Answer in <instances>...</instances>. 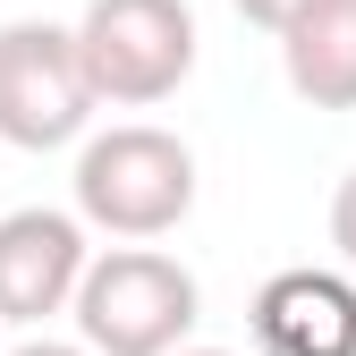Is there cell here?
Instances as JSON below:
<instances>
[{
    "instance_id": "obj_1",
    "label": "cell",
    "mask_w": 356,
    "mask_h": 356,
    "mask_svg": "<svg viewBox=\"0 0 356 356\" xmlns=\"http://www.w3.org/2000/svg\"><path fill=\"white\" fill-rule=\"evenodd\" d=\"M68 314H76V339L94 356H178L187 331L204 323V289L178 254L119 238L111 254L85 263V289Z\"/></svg>"
},
{
    "instance_id": "obj_2",
    "label": "cell",
    "mask_w": 356,
    "mask_h": 356,
    "mask_svg": "<svg viewBox=\"0 0 356 356\" xmlns=\"http://www.w3.org/2000/svg\"><path fill=\"white\" fill-rule=\"evenodd\" d=\"M76 212L85 229L102 238H170L178 220L195 212V153L170 136V127H102V136L76 145Z\"/></svg>"
},
{
    "instance_id": "obj_3",
    "label": "cell",
    "mask_w": 356,
    "mask_h": 356,
    "mask_svg": "<svg viewBox=\"0 0 356 356\" xmlns=\"http://www.w3.org/2000/svg\"><path fill=\"white\" fill-rule=\"evenodd\" d=\"M76 51L111 111H153L195 76V9L187 0H85Z\"/></svg>"
},
{
    "instance_id": "obj_4",
    "label": "cell",
    "mask_w": 356,
    "mask_h": 356,
    "mask_svg": "<svg viewBox=\"0 0 356 356\" xmlns=\"http://www.w3.org/2000/svg\"><path fill=\"white\" fill-rule=\"evenodd\" d=\"M94 111H102V94L85 76L76 26H51V17L0 26V145L9 153H60L85 136Z\"/></svg>"
},
{
    "instance_id": "obj_5",
    "label": "cell",
    "mask_w": 356,
    "mask_h": 356,
    "mask_svg": "<svg viewBox=\"0 0 356 356\" xmlns=\"http://www.w3.org/2000/svg\"><path fill=\"white\" fill-rule=\"evenodd\" d=\"M85 212H51V204H26V212H0V323L42 331L51 314H68L76 289H85Z\"/></svg>"
},
{
    "instance_id": "obj_6",
    "label": "cell",
    "mask_w": 356,
    "mask_h": 356,
    "mask_svg": "<svg viewBox=\"0 0 356 356\" xmlns=\"http://www.w3.org/2000/svg\"><path fill=\"white\" fill-rule=\"evenodd\" d=\"M254 348L263 356H356V280L297 263L254 289Z\"/></svg>"
},
{
    "instance_id": "obj_7",
    "label": "cell",
    "mask_w": 356,
    "mask_h": 356,
    "mask_svg": "<svg viewBox=\"0 0 356 356\" xmlns=\"http://www.w3.org/2000/svg\"><path fill=\"white\" fill-rule=\"evenodd\" d=\"M280 76L314 111H356V0H323L280 34Z\"/></svg>"
},
{
    "instance_id": "obj_8",
    "label": "cell",
    "mask_w": 356,
    "mask_h": 356,
    "mask_svg": "<svg viewBox=\"0 0 356 356\" xmlns=\"http://www.w3.org/2000/svg\"><path fill=\"white\" fill-rule=\"evenodd\" d=\"M331 246H339V263L356 272V170L339 178V195H331Z\"/></svg>"
},
{
    "instance_id": "obj_9",
    "label": "cell",
    "mask_w": 356,
    "mask_h": 356,
    "mask_svg": "<svg viewBox=\"0 0 356 356\" xmlns=\"http://www.w3.org/2000/svg\"><path fill=\"white\" fill-rule=\"evenodd\" d=\"M305 9H323V0H238V17H246V26H263V34H289Z\"/></svg>"
},
{
    "instance_id": "obj_10",
    "label": "cell",
    "mask_w": 356,
    "mask_h": 356,
    "mask_svg": "<svg viewBox=\"0 0 356 356\" xmlns=\"http://www.w3.org/2000/svg\"><path fill=\"white\" fill-rule=\"evenodd\" d=\"M9 356H94L85 339H26V348H9Z\"/></svg>"
},
{
    "instance_id": "obj_11",
    "label": "cell",
    "mask_w": 356,
    "mask_h": 356,
    "mask_svg": "<svg viewBox=\"0 0 356 356\" xmlns=\"http://www.w3.org/2000/svg\"><path fill=\"white\" fill-rule=\"evenodd\" d=\"M178 356H229V348H178Z\"/></svg>"
}]
</instances>
